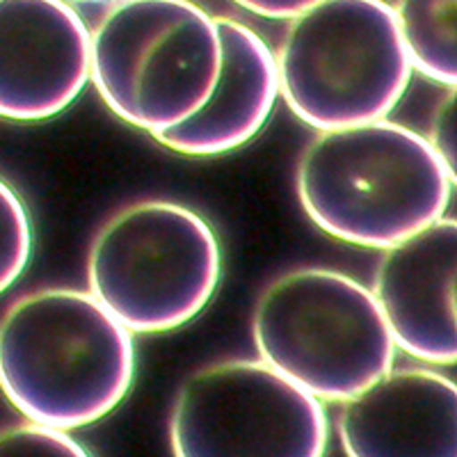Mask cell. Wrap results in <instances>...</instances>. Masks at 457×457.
<instances>
[{
	"instance_id": "1",
	"label": "cell",
	"mask_w": 457,
	"mask_h": 457,
	"mask_svg": "<svg viewBox=\"0 0 457 457\" xmlns=\"http://www.w3.org/2000/svg\"><path fill=\"white\" fill-rule=\"evenodd\" d=\"M136 348L92 293L44 288L0 318V391L28 421L76 430L129 394Z\"/></svg>"
},
{
	"instance_id": "2",
	"label": "cell",
	"mask_w": 457,
	"mask_h": 457,
	"mask_svg": "<svg viewBox=\"0 0 457 457\" xmlns=\"http://www.w3.org/2000/svg\"><path fill=\"white\" fill-rule=\"evenodd\" d=\"M453 183L428 137L386 120L320 130L297 165V195L312 222L373 250L444 218Z\"/></svg>"
},
{
	"instance_id": "3",
	"label": "cell",
	"mask_w": 457,
	"mask_h": 457,
	"mask_svg": "<svg viewBox=\"0 0 457 457\" xmlns=\"http://www.w3.org/2000/svg\"><path fill=\"white\" fill-rule=\"evenodd\" d=\"M275 62L288 108L318 130L385 120L411 79L385 0H320L293 16Z\"/></svg>"
},
{
	"instance_id": "4",
	"label": "cell",
	"mask_w": 457,
	"mask_h": 457,
	"mask_svg": "<svg viewBox=\"0 0 457 457\" xmlns=\"http://www.w3.org/2000/svg\"><path fill=\"white\" fill-rule=\"evenodd\" d=\"M220 71L215 19L190 0H117L89 35V79L151 136L197 112Z\"/></svg>"
},
{
	"instance_id": "5",
	"label": "cell",
	"mask_w": 457,
	"mask_h": 457,
	"mask_svg": "<svg viewBox=\"0 0 457 457\" xmlns=\"http://www.w3.org/2000/svg\"><path fill=\"white\" fill-rule=\"evenodd\" d=\"M261 359L318 400L343 403L394 366L395 343L373 293L325 268L272 281L254 313Z\"/></svg>"
},
{
	"instance_id": "6",
	"label": "cell",
	"mask_w": 457,
	"mask_h": 457,
	"mask_svg": "<svg viewBox=\"0 0 457 457\" xmlns=\"http://www.w3.org/2000/svg\"><path fill=\"white\" fill-rule=\"evenodd\" d=\"M222 252L211 224L174 202H137L104 224L89 252V293L129 332H170L213 297Z\"/></svg>"
},
{
	"instance_id": "7",
	"label": "cell",
	"mask_w": 457,
	"mask_h": 457,
	"mask_svg": "<svg viewBox=\"0 0 457 457\" xmlns=\"http://www.w3.org/2000/svg\"><path fill=\"white\" fill-rule=\"evenodd\" d=\"M170 439L179 457H318L328 416L275 366L238 359L190 375L171 410Z\"/></svg>"
},
{
	"instance_id": "8",
	"label": "cell",
	"mask_w": 457,
	"mask_h": 457,
	"mask_svg": "<svg viewBox=\"0 0 457 457\" xmlns=\"http://www.w3.org/2000/svg\"><path fill=\"white\" fill-rule=\"evenodd\" d=\"M89 80V30L69 0H0V117L42 121Z\"/></svg>"
},
{
	"instance_id": "9",
	"label": "cell",
	"mask_w": 457,
	"mask_h": 457,
	"mask_svg": "<svg viewBox=\"0 0 457 457\" xmlns=\"http://www.w3.org/2000/svg\"><path fill=\"white\" fill-rule=\"evenodd\" d=\"M457 224L439 218L386 247L375 272L373 297L403 353L428 364H453Z\"/></svg>"
},
{
	"instance_id": "10",
	"label": "cell",
	"mask_w": 457,
	"mask_h": 457,
	"mask_svg": "<svg viewBox=\"0 0 457 457\" xmlns=\"http://www.w3.org/2000/svg\"><path fill=\"white\" fill-rule=\"evenodd\" d=\"M338 435L350 457H455V382L436 370L389 369L343 400Z\"/></svg>"
},
{
	"instance_id": "11",
	"label": "cell",
	"mask_w": 457,
	"mask_h": 457,
	"mask_svg": "<svg viewBox=\"0 0 457 457\" xmlns=\"http://www.w3.org/2000/svg\"><path fill=\"white\" fill-rule=\"evenodd\" d=\"M220 71L213 92L187 120L154 133L183 156H220L238 149L263 129L279 96L277 62L270 46L236 19H215Z\"/></svg>"
},
{
	"instance_id": "12",
	"label": "cell",
	"mask_w": 457,
	"mask_h": 457,
	"mask_svg": "<svg viewBox=\"0 0 457 457\" xmlns=\"http://www.w3.org/2000/svg\"><path fill=\"white\" fill-rule=\"evenodd\" d=\"M394 14L411 69L455 89L457 0H398Z\"/></svg>"
},
{
	"instance_id": "13",
	"label": "cell",
	"mask_w": 457,
	"mask_h": 457,
	"mask_svg": "<svg viewBox=\"0 0 457 457\" xmlns=\"http://www.w3.org/2000/svg\"><path fill=\"white\" fill-rule=\"evenodd\" d=\"M32 250V228L26 204L14 187L0 179V293L26 270Z\"/></svg>"
},
{
	"instance_id": "14",
	"label": "cell",
	"mask_w": 457,
	"mask_h": 457,
	"mask_svg": "<svg viewBox=\"0 0 457 457\" xmlns=\"http://www.w3.org/2000/svg\"><path fill=\"white\" fill-rule=\"evenodd\" d=\"M0 455L83 457L87 453L80 448L79 442H73V436H69L67 430L30 421L28 426L0 432Z\"/></svg>"
},
{
	"instance_id": "15",
	"label": "cell",
	"mask_w": 457,
	"mask_h": 457,
	"mask_svg": "<svg viewBox=\"0 0 457 457\" xmlns=\"http://www.w3.org/2000/svg\"><path fill=\"white\" fill-rule=\"evenodd\" d=\"M453 136H455V130H453V92L451 96L446 99L444 108H439V114H436L435 120V130H432V146L439 151V156L442 161L446 162L448 171H451L453 177H455V146H453Z\"/></svg>"
},
{
	"instance_id": "16",
	"label": "cell",
	"mask_w": 457,
	"mask_h": 457,
	"mask_svg": "<svg viewBox=\"0 0 457 457\" xmlns=\"http://www.w3.org/2000/svg\"><path fill=\"white\" fill-rule=\"evenodd\" d=\"M234 3L265 19H293L320 0H234Z\"/></svg>"
},
{
	"instance_id": "17",
	"label": "cell",
	"mask_w": 457,
	"mask_h": 457,
	"mask_svg": "<svg viewBox=\"0 0 457 457\" xmlns=\"http://www.w3.org/2000/svg\"><path fill=\"white\" fill-rule=\"evenodd\" d=\"M71 3V0H69ZM76 3H94V5H104V3H117V0H76Z\"/></svg>"
}]
</instances>
